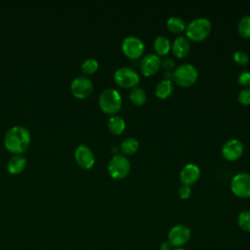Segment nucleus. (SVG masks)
Returning a JSON list of instances; mask_svg holds the SVG:
<instances>
[{"instance_id": "1", "label": "nucleus", "mask_w": 250, "mask_h": 250, "mask_svg": "<svg viewBox=\"0 0 250 250\" xmlns=\"http://www.w3.org/2000/svg\"><path fill=\"white\" fill-rule=\"evenodd\" d=\"M30 143L29 131L22 126H14L10 128L4 137L6 148L15 153L24 151Z\"/></svg>"}, {"instance_id": "2", "label": "nucleus", "mask_w": 250, "mask_h": 250, "mask_svg": "<svg viewBox=\"0 0 250 250\" xmlns=\"http://www.w3.org/2000/svg\"><path fill=\"white\" fill-rule=\"evenodd\" d=\"M211 29L212 24L207 18H197L186 26V37L193 42H201L208 37Z\"/></svg>"}, {"instance_id": "3", "label": "nucleus", "mask_w": 250, "mask_h": 250, "mask_svg": "<svg viewBox=\"0 0 250 250\" xmlns=\"http://www.w3.org/2000/svg\"><path fill=\"white\" fill-rule=\"evenodd\" d=\"M99 105L104 112L107 114H115L121 109L122 98L117 90L107 88L101 93L99 97Z\"/></svg>"}, {"instance_id": "4", "label": "nucleus", "mask_w": 250, "mask_h": 250, "mask_svg": "<svg viewBox=\"0 0 250 250\" xmlns=\"http://www.w3.org/2000/svg\"><path fill=\"white\" fill-rule=\"evenodd\" d=\"M198 77L196 68L190 63H182L173 71V80L178 86L188 88L192 86Z\"/></svg>"}, {"instance_id": "5", "label": "nucleus", "mask_w": 250, "mask_h": 250, "mask_svg": "<svg viewBox=\"0 0 250 250\" xmlns=\"http://www.w3.org/2000/svg\"><path fill=\"white\" fill-rule=\"evenodd\" d=\"M107 170L111 178L115 180H121L128 176L131 170V164L129 159L124 155H113L108 162Z\"/></svg>"}, {"instance_id": "6", "label": "nucleus", "mask_w": 250, "mask_h": 250, "mask_svg": "<svg viewBox=\"0 0 250 250\" xmlns=\"http://www.w3.org/2000/svg\"><path fill=\"white\" fill-rule=\"evenodd\" d=\"M113 79L118 86L126 89L137 87L140 82L138 72L128 66H122L116 69L113 74Z\"/></svg>"}, {"instance_id": "7", "label": "nucleus", "mask_w": 250, "mask_h": 250, "mask_svg": "<svg viewBox=\"0 0 250 250\" xmlns=\"http://www.w3.org/2000/svg\"><path fill=\"white\" fill-rule=\"evenodd\" d=\"M121 49L127 58L131 60H137L144 55L145 44L139 37L131 35L123 39Z\"/></svg>"}, {"instance_id": "8", "label": "nucleus", "mask_w": 250, "mask_h": 250, "mask_svg": "<svg viewBox=\"0 0 250 250\" xmlns=\"http://www.w3.org/2000/svg\"><path fill=\"white\" fill-rule=\"evenodd\" d=\"M230 189L237 197H250V174L241 172L234 175L230 182Z\"/></svg>"}, {"instance_id": "9", "label": "nucleus", "mask_w": 250, "mask_h": 250, "mask_svg": "<svg viewBox=\"0 0 250 250\" xmlns=\"http://www.w3.org/2000/svg\"><path fill=\"white\" fill-rule=\"evenodd\" d=\"M190 238V229L186 225H176L172 227L168 232V242L173 247L185 245Z\"/></svg>"}, {"instance_id": "10", "label": "nucleus", "mask_w": 250, "mask_h": 250, "mask_svg": "<svg viewBox=\"0 0 250 250\" xmlns=\"http://www.w3.org/2000/svg\"><path fill=\"white\" fill-rule=\"evenodd\" d=\"M70 89L76 98L84 99L91 95L93 91V83L86 76H78L72 80Z\"/></svg>"}, {"instance_id": "11", "label": "nucleus", "mask_w": 250, "mask_h": 250, "mask_svg": "<svg viewBox=\"0 0 250 250\" xmlns=\"http://www.w3.org/2000/svg\"><path fill=\"white\" fill-rule=\"evenodd\" d=\"M243 153V145L237 139L228 140L222 147V155L229 161H234L240 158Z\"/></svg>"}, {"instance_id": "12", "label": "nucleus", "mask_w": 250, "mask_h": 250, "mask_svg": "<svg viewBox=\"0 0 250 250\" xmlns=\"http://www.w3.org/2000/svg\"><path fill=\"white\" fill-rule=\"evenodd\" d=\"M161 66V60L160 57L156 54H147L146 55L141 62H140V69L143 75L148 77L155 74Z\"/></svg>"}, {"instance_id": "13", "label": "nucleus", "mask_w": 250, "mask_h": 250, "mask_svg": "<svg viewBox=\"0 0 250 250\" xmlns=\"http://www.w3.org/2000/svg\"><path fill=\"white\" fill-rule=\"evenodd\" d=\"M74 157L78 165L84 169H90L95 163V155L92 149L85 146L80 145L74 151Z\"/></svg>"}, {"instance_id": "14", "label": "nucleus", "mask_w": 250, "mask_h": 250, "mask_svg": "<svg viewBox=\"0 0 250 250\" xmlns=\"http://www.w3.org/2000/svg\"><path fill=\"white\" fill-rule=\"evenodd\" d=\"M200 177V169L194 163H188L183 167L180 172V180L182 185L192 186L194 185Z\"/></svg>"}, {"instance_id": "15", "label": "nucleus", "mask_w": 250, "mask_h": 250, "mask_svg": "<svg viewBox=\"0 0 250 250\" xmlns=\"http://www.w3.org/2000/svg\"><path fill=\"white\" fill-rule=\"evenodd\" d=\"M171 50L173 55L179 59L187 57L190 51L189 40L185 36L177 37L171 46Z\"/></svg>"}, {"instance_id": "16", "label": "nucleus", "mask_w": 250, "mask_h": 250, "mask_svg": "<svg viewBox=\"0 0 250 250\" xmlns=\"http://www.w3.org/2000/svg\"><path fill=\"white\" fill-rule=\"evenodd\" d=\"M174 91V85L171 80L162 79L155 86V95L159 99H166L171 96Z\"/></svg>"}, {"instance_id": "17", "label": "nucleus", "mask_w": 250, "mask_h": 250, "mask_svg": "<svg viewBox=\"0 0 250 250\" xmlns=\"http://www.w3.org/2000/svg\"><path fill=\"white\" fill-rule=\"evenodd\" d=\"M153 49L157 56H164L171 50V43L164 35H158L153 41Z\"/></svg>"}, {"instance_id": "18", "label": "nucleus", "mask_w": 250, "mask_h": 250, "mask_svg": "<svg viewBox=\"0 0 250 250\" xmlns=\"http://www.w3.org/2000/svg\"><path fill=\"white\" fill-rule=\"evenodd\" d=\"M25 164H26V159L24 158V156L21 154H17L10 158L7 167L10 173L19 174L24 169Z\"/></svg>"}, {"instance_id": "19", "label": "nucleus", "mask_w": 250, "mask_h": 250, "mask_svg": "<svg viewBox=\"0 0 250 250\" xmlns=\"http://www.w3.org/2000/svg\"><path fill=\"white\" fill-rule=\"evenodd\" d=\"M125 121L121 116L112 115L107 122L108 130L114 135H120L125 130Z\"/></svg>"}, {"instance_id": "20", "label": "nucleus", "mask_w": 250, "mask_h": 250, "mask_svg": "<svg viewBox=\"0 0 250 250\" xmlns=\"http://www.w3.org/2000/svg\"><path fill=\"white\" fill-rule=\"evenodd\" d=\"M166 26L173 33H181L184 30H186V22H185V21L182 18L177 17V16L170 17L167 20Z\"/></svg>"}, {"instance_id": "21", "label": "nucleus", "mask_w": 250, "mask_h": 250, "mask_svg": "<svg viewBox=\"0 0 250 250\" xmlns=\"http://www.w3.org/2000/svg\"><path fill=\"white\" fill-rule=\"evenodd\" d=\"M119 149L124 155H132L139 149V142L135 138H127L121 143Z\"/></svg>"}, {"instance_id": "22", "label": "nucleus", "mask_w": 250, "mask_h": 250, "mask_svg": "<svg viewBox=\"0 0 250 250\" xmlns=\"http://www.w3.org/2000/svg\"><path fill=\"white\" fill-rule=\"evenodd\" d=\"M130 101L136 105H143L146 101V93L141 87H134L129 94Z\"/></svg>"}, {"instance_id": "23", "label": "nucleus", "mask_w": 250, "mask_h": 250, "mask_svg": "<svg viewBox=\"0 0 250 250\" xmlns=\"http://www.w3.org/2000/svg\"><path fill=\"white\" fill-rule=\"evenodd\" d=\"M237 31L243 38H250V15L243 16L237 24Z\"/></svg>"}, {"instance_id": "24", "label": "nucleus", "mask_w": 250, "mask_h": 250, "mask_svg": "<svg viewBox=\"0 0 250 250\" xmlns=\"http://www.w3.org/2000/svg\"><path fill=\"white\" fill-rule=\"evenodd\" d=\"M237 224L241 229L250 232V211L244 210L238 214Z\"/></svg>"}, {"instance_id": "25", "label": "nucleus", "mask_w": 250, "mask_h": 250, "mask_svg": "<svg viewBox=\"0 0 250 250\" xmlns=\"http://www.w3.org/2000/svg\"><path fill=\"white\" fill-rule=\"evenodd\" d=\"M99 67V63L95 59H87L81 64V70L85 74H93Z\"/></svg>"}, {"instance_id": "26", "label": "nucleus", "mask_w": 250, "mask_h": 250, "mask_svg": "<svg viewBox=\"0 0 250 250\" xmlns=\"http://www.w3.org/2000/svg\"><path fill=\"white\" fill-rule=\"evenodd\" d=\"M232 59H233L234 62L237 63L238 65H246L249 62V60H250L249 55L244 51L234 52Z\"/></svg>"}, {"instance_id": "27", "label": "nucleus", "mask_w": 250, "mask_h": 250, "mask_svg": "<svg viewBox=\"0 0 250 250\" xmlns=\"http://www.w3.org/2000/svg\"><path fill=\"white\" fill-rule=\"evenodd\" d=\"M238 102L243 105L250 104V87H245L239 91L237 95Z\"/></svg>"}, {"instance_id": "28", "label": "nucleus", "mask_w": 250, "mask_h": 250, "mask_svg": "<svg viewBox=\"0 0 250 250\" xmlns=\"http://www.w3.org/2000/svg\"><path fill=\"white\" fill-rule=\"evenodd\" d=\"M237 81L242 86H250V71L245 70L240 72L237 76Z\"/></svg>"}, {"instance_id": "29", "label": "nucleus", "mask_w": 250, "mask_h": 250, "mask_svg": "<svg viewBox=\"0 0 250 250\" xmlns=\"http://www.w3.org/2000/svg\"><path fill=\"white\" fill-rule=\"evenodd\" d=\"M161 66L165 69V71H172L175 67V62L172 58L166 57L163 60H161Z\"/></svg>"}, {"instance_id": "30", "label": "nucleus", "mask_w": 250, "mask_h": 250, "mask_svg": "<svg viewBox=\"0 0 250 250\" xmlns=\"http://www.w3.org/2000/svg\"><path fill=\"white\" fill-rule=\"evenodd\" d=\"M178 192H179V195H180V197L182 199H188L190 196V194H191V189H190V187L182 185L179 188Z\"/></svg>"}, {"instance_id": "31", "label": "nucleus", "mask_w": 250, "mask_h": 250, "mask_svg": "<svg viewBox=\"0 0 250 250\" xmlns=\"http://www.w3.org/2000/svg\"><path fill=\"white\" fill-rule=\"evenodd\" d=\"M172 245L168 242V241H163L161 244H160V247L159 249L160 250H172Z\"/></svg>"}, {"instance_id": "32", "label": "nucleus", "mask_w": 250, "mask_h": 250, "mask_svg": "<svg viewBox=\"0 0 250 250\" xmlns=\"http://www.w3.org/2000/svg\"><path fill=\"white\" fill-rule=\"evenodd\" d=\"M164 79L166 80H173V71H165L164 73Z\"/></svg>"}, {"instance_id": "33", "label": "nucleus", "mask_w": 250, "mask_h": 250, "mask_svg": "<svg viewBox=\"0 0 250 250\" xmlns=\"http://www.w3.org/2000/svg\"><path fill=\"white\" fill-rule=\"evenodd\" d=\"M119 150V148L118 147H116V146H113L112 148H111V152L114 154V155H117V151Z\"/></svg>"}, {"instance_id": "34", "label": "nucleus", "mask_w": 250, "mask_h": 250, "mask_svg": "<svg viewBox=\"0 0 250 250\" xmlns=\"http://www.w3.org/2000/svg\"><path fill=\"white\" fill-rule=\"evenodd\" d=\"M174 250H186L185 248H182V247H177V248H175Z\"/></svg>"}]
</instances>
